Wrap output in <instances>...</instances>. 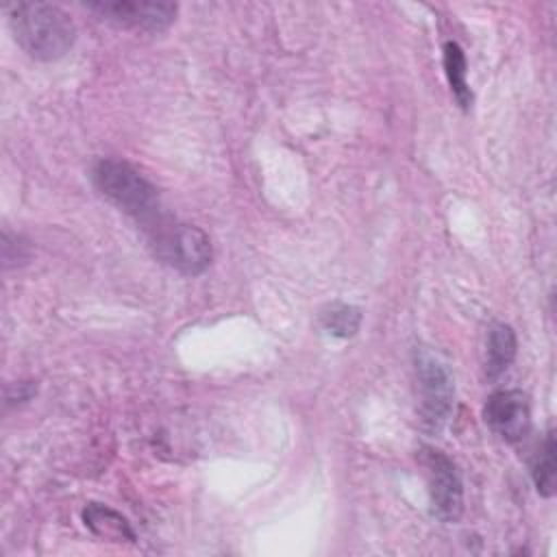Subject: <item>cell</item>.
I'll list each match as a JSON object with an SVG mask.
<instances>
[{"mask_svg": "<svg viewBox=\"0 0 557 557\" xmlns=\"http://www.w3.org/2000/svg\"><path fill=\"white\" fill-rule=\"evenodd\" d=\"M9 26L17 46L37 61L65 57L76 41L72 17L57 4L17 2L9 7Z\"/></svg>", "mask_w": 557, "mask_h": 557, "instance_id": "cell-1", "label": "cell"}, {"mask_svg": "<svg viewBox=\"0 0 557 557\" xmlns=\"http://www.w3.org/2000/svg\"><path fill=\"white\" fill-rule=\"evenodd\" d=\"M91 181L109 202L144 226L161 215L157 187L131 163L120 159H100L91 168Z\"/></svg>", "mask_w": 557, "mask_h": 557, "instance_id": "cell-2", "label": "cell"}, {"mask_svg": "<svg viewBox=\"0 0 557 557\" xmlns=\"http://www.w3.org/2000/svg\"><path fill=\"white\" fill-rule=\"evenodd\" d=\"M150 237L154 257L170 268L196 276L202 274L211 263V239L194 224L174 222L168 215H159L154 222L144 226Z\"/></svg>", "mask_w": 557, "mask_h": 557, "instance_id": "cell-3", "label": "cell"}, {"mask_svg": "<svg viewBox=\"0 0 557 557\" xmlns=\"http://www.w3.org/2000/svg\"><path fill=\"white\" fill-rule=\"evenodd\" d=\"M418 398H420V426L426 435H437L453 411L455 383L446 363L424 348L413 352Z\"/></svg>", "mask_w": 557, "mask_h": 557, "instance_id": "cell-4", "label": "cell"}, {"mask_svg": "<svg viewBox=\"0 0 557 557\" xmlns=\"http://www.w3.org/2000/svg\"><path fill=\"white\" fill-rule=\"evenodd\" d=\"M418 457L426 474L433 518L444 524L457 522L463 511V483L455 461L442 450L429 446H424Z\"/></svg>", "mask_w": 557, "mask_h": 557, "instance_id": "cell-5", "label": "cell"}, {"mask_svg": "<svg viewBox=\"0 0 557 557\" xmlns=\"http://www.w3.org/2000/svg\"><path fill=\"white\" fill-rule=\"evenodd\" d=\"M100 20H107L115 26L144 30V33H161L165 30L174 17L178 7L172 2H139V0H100L85 4Z\"/></svg>", "mask_w": 557, "mask_h": 557, "instance_id": "cell-6", "label": "cell"}, {"mask_svg": "<svg viewBox=\"0 0 557 557\" xmlns=\"http://www.w3.org/2000/svg\"><path fill=\"white\" fill-rule=\"evenodd\" d=\"M485 424L505 442L518 444L531 431L529 398L520 389H500L490 394L483 407Z\"/></svg>", "mask_w": 557, "mask_h": 557, "instance_id": "cell-7", "label": "cell"}, {"mask_svg": "<svg viewBox=\"0 0 557 557\" xmlns=\"http://www.w3.org/2000/svg\"><path fill=\"white\" fill-rule=\"evenodd\" d=\"M516 348H518L516 333L509 324L496 322L490 326L487 348H485V376L490 381H496L503 372H507V368L516 359Z\"/></svg>", "mask_w": 557, "mask_h": 557, "instance_id": "cell-8", "label": "cell"}, {"mask_svg": "<svg viewBox=\"0 0 557 557\" xmlns=\"http://www.w3.org/2000/svg\"><path fill=\"white\" fill-rule=\"evenodd\" d=\"M83 522L91 533H96L102 540L135 542V531L131 529L128 520L122 513H117L115 509L107 507V505L89 503L83 509Z\"/></svg>", "mask_w": 557, "mask_h": 557, "instance_id": "cell-9", "label": "cell"}, {"mask_svg": "<svg viewBox=\"0 0 557 557\" xmlns=\"http://www.w3.org/2000/svg\"><path fill=\"white\" fill-rule=\"evenodd\" d=\"M555 472H557V461H555V433L553 429L546 431L542 444L537 446L533 461H531V476L535 483V490L540 496L550 498L555 494Z\"/></svg>", "mask_w": 557, "mask_h": 557, "instance_id": "cell-10", "label": "cell"}, {"mask_svg": "<svg viewBox=\"0 0 557 557\" xmlns=\"http://www.w3.org/2000/svg\"><path fill=\"white\" fill-rule=\"evenodd\" d=\"M444 72H446V78H448L455 100L459 102L461 109H468L472 104V91L466 81V76H468L466 54L457 41L444 44Z\"/></svg>", "mask_w": 557, "mask_h": 557, "instance_id": "cell-11", "label": "cell"}, {"mask_svg": "<svg viewBox=\"0 0 557 557\" xmlns=\"http://www.w3.org/2000/svg\"><path fill=\"white\" fill-rule=\"evenodd\" d=\"M320 324L333 337H352L361 324V309L346 302H331L320 311Z\"/></svg>", "mask_w": 557, "mask_h": 557, "instance_id": "cell-12", "label": "cell"}, {"mask_svg": "<svg viewBox=\"0 0 557 557\" xmlns=\"http://www.w3.org/2000/svg\"><path fill=\"white\" fill-rule=\"evenodd\" d=\"M13 389H15V394L7 389V403H15V400L24 403V400H28L37 392V387L33 383H17Z\"/></svg>", "mask_w": 557, "mask_h": 557, "instance_id": "cell-13", "label": "cell"}]
</instances>
